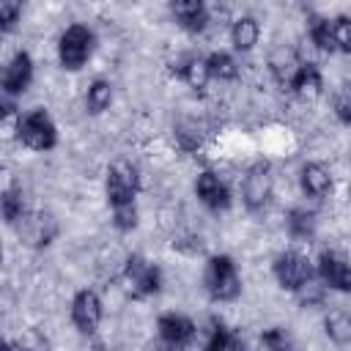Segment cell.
Listing matches in <instances>:
<instances>
[{
    "instance_id": "obj_10",
    "label": "cell",
    "mask_w": 351,
    "mask_h": 351,
    "mask_svg": "<svg viewBox=\"0 0 351 351\" xmlns=\"http://www.w3.org/2000/svg\"><path fill=\"white\" fill-rule=\"evenodd\" d=\"M16 233H19V239H22L27 247L41 250V247H49V244L58 239L60 225H58V219H55L52 211L38 208V211H27V217L16 225Z\"/></svg>"
},
{
    "instance_id": "obj_21",
    "label": "cell",
    "mask_w": 351,
    "mask_h": 351,
    "mask_svg": "<svg viewBox=\"0 0 351 351\" xmlns=\"http://www.w3.org/2000/svg\"><path fill=\"white\" fill-rule=\"evenodd\" d=\"M293 93L302 99H318L324 93V74L318 69V63L313 60H302L299 74L293 80Z\"/></svg>"
},
{
    "instance_id": "obj_15",
    "label": "cell",
    "mask_w": 351,
    "mask_h": 351,
    "mask_svg": "<svg viewBox=\"0 0 351 351\" xmlns=\"http://www.w3.org/2000/svg\"><path fill=\"white\" fill-rule=\"evenodd\" d=\"M173 74L195 93H203L211 82V71H208V63H206V55H197V52H184L173 60Z\"/></svg>"
},
{
    "instance_id": "obj_7",
    "label": "cell",
    "mask_w": 351,
    "mask_h": 351,
    "mask_svg": "<svg viewBox=\"0 0 351 351\" xmlns=\"http://www.w3.org/2000/svg\"><path fill=\"white\" fill-rule=\"evenodd\" d=\"M271 274H274L277 285L291 293H296L302 285H307L313 277H318L315 263L299 250H282L271 263Z\"/></svg>"
},
{
    "instance_id": "obj_4",
    "label": "cell",
    "mask_w": 351,
    "mask_h": 351,
    "mask_svg": "<svg viewBox=\"0 0 351 351\" xmlns=\"http://www.w3.org/2000/svg\"><path fill=\"white\" fill-rule=\"evenodd\" d=\"M241 203L247 211H263L274 197V167L269 159H255L241 176Z\"/></svg>"
},
{
    "instance_id": "obj_18",
    "label": "cell",
    "mask_w": 351,
    "mask_h": 351,
    "mask_svg": "<svg viewBox=\"0 0 351 351\" xmlns=\"http://www.w3.org/2000/svg\"><path fill=\"white\" fill-rule=\"evenodd\" d=\"M258 41H261V22L255 16H250V14L236 16L233 25H230V44H233V49L247 55V52L255 49Z\"/></svg>"
},
{
    "instance_id": "obj_16",
    "label": "cell",
    "mask_w": 351,
    "mask_h": 351,
    "mask_svg": "<svg viewBox=\"0 0 351 351\" xmlns=\"http://www.w3.org/2000/svg\"><path fill=\"white\" fill-rule=\"evenodd\" d=\"M299 189L310 200H324L332 192V173L324 162H304L299 167Z\"/></svg>"
},
{
    "instance_id": "obj_19",
    "label": "cell",
    "mask_w": 351,
    "mask_h": 351,
    "mask_svg": "<svg viewBox=\"0 0 351 351\" xmlns=\"http://www.w3.org/2000/svg\"><path fill=\"white\" fill-rule=\"evenodd\" d=\"M206 134H208V132H206L203 121H197V118H178L176 126H173L176 145H178L181 151H186V154L200 151L203 143H206Z\"/></svg>"
},
{
    "instance_id": "obj_5",
    "label": "cell",
    "mask_w": 351,
    "mask_h": 351,
    "mask_svg": "<svg viewBox=\"0 0 351 351\" xmlns=\"http://www.w3.org/2000/svg\"><path fill=\"white\" fill-rule=\"evenodd\" d=\"M93 47H96V33L88 25L74 22L58 38V60L66 71H80L90 60Z\"/></svg>"
},
{
    "instance_id": "obj_31",
    "label": "cell",
    "mask_w": 351,
    "mask_h": 351,
    "mask_svg": "<svg viewBox=\"0 0 351 351\" xmlns=\"http://www.w3.org/2000/svg\"><path fill=\"white\" fill-rule=\"evenodd\" d=\"M332 30H335L337 52L351 55V16H346V14L335 16V19H332Z\"/></svg>"
},
{
    "instance_id": "obj_20",
    "label": "cell",
    "mask_w": 351,
    "mask_h": 351,
    "mask_svg": "<svg viewBox=\"0 0 351 351\" xmlns=\"http://www.w3.org/2000/svg\"><path fill=\"white\" fill-rule=\"evenodd\" d=\"M285 228H288L291 239H296V241H310V239L315 236L318 217H315V211L307 208V206H293V208H288V214H285Z\"/></svg>"
},
{
    "instance_id": "obj_22",
    "label": "cell",
    "mask_w": 351,
    "mask_h": 351,
    "mask_svg": "<svg viewBox=\"0 0 351 351\" xmlns=\"http://www.w3.org/2000/svg\"><path fill=\"white\" fill-rule=\"evenodd\" d=\"M0 211H3V219L8 228H16L25 217H27V203H25V192L19 184H8L0 195Z\"/></svg>"
},
{
    "instance_id": "obj_33",
    "label": "cell",
    "mask_w": 351,
    "mask_h": 351,
    "mask_svg": "<svg viewBox=\"0 0 351 351\" xmlns=\"http://www.w3.org/2000/svg\"><path fill=\"white\" fill-rule=\"evenodd\" d=\"M261 346H266V348H285V346H291V340L285 337L282 329H269V332L261 335Z\"/></svg>"
},
{
    "instance_id": "obj_14",
    "label": "cell",
    "mask_w": 351,
    "mask_h": 351,
    "mask_svg": "<svg viewBox=\"0 0 351 351\" xmlns=\"http://www.w3.org/2000/svg\"><path fill=\"white\" fill-rule=\"evenodd\" d=\"M302 60L304 58L293 47H277V49H271L266 66H269V74H271V80H274V85L280 90H291L293 93V80L299 74Z\"/></svg>"
},
{
    "instance_id": "obj_27",
    "label": "cell",
    "mask_w": 351,
    "mask_h": 351,
    "mask_svg": "<svg viewBox=\"0 0 351 351\" xmlns=\"http://www.w3.org/2000/svg\"><path fill=\"white\" fill-rule=\"evenodd\" d=\"M324 332L335 346H348L351 343V315L343 310H332L324 318Z\"/></svg>"
},
{
    "instance_id": "obj_2",
    "label": "cell",
    "mask_w": 351,
    "mask_h": 351,
    "mask_svg": "<svg viewBox=\"0 0 351 351\" xmlns=\"http://www.w3.org/2000/svg\"><path fill=\"white\" fill-rule=\"evenodd\" d=\"M14 132H16V140L36 154H47L58 145V126L44 107H30L19 112Z\"/></svg>"
},
{
    "instance_id": "obj_28",
    "label": "cell",
    "mask_w": 351,
    "mask_h": 351,
    "mask_svg": "<svg viewBox=\"0 0 351 351\" xmlns=\"http://www.w3.org/2000/svg\"><path fill=\"white\" fill-rule=\"evenodd\" d=\"M326 291H329V288H326L318 277H313V280H310L307 285H302L293 296H296V302H299L302 307H321V304L326 302Z\"/></svg>"
},
{
    "instance_id": "obj_9",
    "label": "cell",
    "mask_w": 351,
    "mask_h": 351,
    "mask_svg": "<svg viewBox=\"0 0 351 351\" xmlns=\"http://www.w3.org/2000/svg\"><path fill=\"white\" fill-rule=\"evenodd\" d=\"M192 189H195L197 203H200L206 211H211V214L228 211L230 203H233V192H230L228 181H225L219 173H214V170H200V173L195 176V186H192Z\"/></svg>"
},
{
    "instance_id": "obj_8",
    "label": "cell",
    "mask_w": 351,
    "mask_h": 351,
    "mask_svg": "<svg viewBox=\"0 0 351 351\" xmlns=\"http://www.w3.org/2000/svg\"><path fill=\"white\" fill-rule=\"evenodd\" d=\"M69 318L80 335H96L101 326V318H104V299L93 288H80L71 296Z\"/></svg>"
},
{
    "instance_id": "obj_1",
    "label": "cell",
    "mask_w": 351,
    "mask_h": 351,
    "mask_svg": "<svg viewBox=\"0 0 351 351\" xmlns=\"http://www.w3.org/2000/svg\"><path fill=\"white\" fill-rule=\"evenodd\" d=\"M203 291L208 293L211 302L228 304L241 296V274L239 266L230 255H208L203 266Z\"/></svg>"
},
{
    "instance_id": "obj_25",
    "label": "cell",
    "mask_w": 351,
    "mask_h": 351,
    "mask_svg": "<svg viewBox=\"0 0 351 351\" xmlns=\"http://www.w3.org/2000/svg\"><path fill=\"white\" fill-rule=\"evenodd\" d=\"M203 348L208 351H225V348H241V340L233 335V329H228L219 318H211L208 321V329H206V340H203Z\"/></svg>"
},
{
    "instance_id": "obj_26",
    "label": "cell",
    "mask_w": 351,
    "mask_h": 351,
    "mask_svg": "<svg viewBox=\"0 0 351 351\" xmlns=\"http://www.w3.org/2000/svg\"><path fill=\"white\" fill-rule=\"evenodd\" d=\"M112 104V85L107 80H93L85 90V110L90 115H101Z\"/></svg>"
},
{
    "instance_id": "obj_24",
    "label": "cell",
    "mask_w": 351,
    "mask_h": 351,
    "mask_svg": "<svg viewBox=\"0 0 351 351\" xmlns=\"http://www.w3.org/2000/svg\"><path fill=\"white\" fill-rule=\"evenodd\" d=\"M307 38L324 55H335L337 52L335 30H332V19L329 16H310V22H307Z\"/></svg>"
},
{
    "instance_id": "obj_32",
    "label": "cell",
    "mask_w": 351,
    "mask_h": 351,
    "mask_svg": "<svg viewBox=\"0 0 351 351\" xmlns=\"http://www.w3.org/2000/svg\"><path fill=\"white\" fill-rule=\"evenodd\" d=\"M22 8H25V0H0V27L5 33H11L16 27Z\"/></svg>"
},
{
    "instance_id": "obj_30",
    "label": "cell",
    "mask_w": 351,
    "mask_h": 351,
    "mask_svg": "<svg viewBox=\"0 0 351 351\" xmlns=\"http://www.w3.org/2000/svg\"><path fill=\"white\" fill-rule=\"evenodd\" d=\"M332 112L337 118V123L343 126H351V85H340L332 96Z\"/></svg>"
},
{
    "instance_id": "obj_11",
    "label": "cell",
    "mask_w": 351,
    "mask_h": 351,
    "mask_svg": "<svg viewBox=\"0 0 351 351\" xmlns=\"http://www.w3.org/2000/svg\"><path fill=\"white\" fill-rule=\"evenodd\" d=\"M33 71H36V66H33L30 52H25V49L14 52L11 60H8L5 69H3V80H0V90H3V96L19 99V96L30 88V82H33Z\"/></svg>"
},
{
    "instance_id": "obj_3",
    "label": "cell",
    "mask_w": 351,
    "mask_h": 351,
    "mask_svg": "<svg viewBox=\"0 0 351 351\" xmlns=\"http://www.w3.org/2000/svg\"><path fill=\"white\" fill-rule=\"evenodd\" d=\"M121 288L126 291L129 299H148V296H156L162 291V269L156 263H151L148 258H143L140 252H132L126 261H123V269H121Z\"/></svg>"
},
{
    "instance_id": "obj_13",
    "label": "cell",
    "mask_w": 351,
    "mask_h": 351,
    "mask_svg": "<svg viewBox=\"0 0 351 351\" xmlns=\"http://www.w3.org/2000/svg\"><path fill=\"white\" fill-rule=\"evenodd\" d=\"M156 335H159V340H162L165 346H170V348H184V346H189V343L195 340L197 326H195V321H192L189 315H184V313H162V315L156 318Z\"/></svg>"
},
{
    "instance_id": "obj_12",
    "label": "cell",
    "mask_w": 351,
    "mask_h": 351,
    "mask_svg": "<svg viewBox=\"0 0 351 351\" xmlns=\"http://www.w3.org/2000/svg\"><path fill=\"white\" fill-rule=\"evenodd\" d=\"M315 274L318 280L329 288V291H340V293H351V263L335 252V250H324L315 261Z\"/></svg>"
},
{
    "instance_id": "obj_17",
    "label": "cell",
    "mask_w": 351,
    "mask_h": 351,
    "mask_svg": "<svg viewBox=\"0 0 351 351\" xmlns=\"http://www.w3.org/2000/svg\"><path fill=\"white\" fill-rule=\"evenodd\" d=\"M170 11L186 33H203L208 27L206 0H170Z\"/></svg>"
},
{
    "instance_id": "obj_6",
    "label": "cell",
    "mask_w": 351,
    "mask_h": 351,
    "mask_svg": "<svg viewBox=\"0 0 351 351\" xmlns=\"http://www.w3.org/2000/svg\"><path fill=\"white\" fill-rule=\"evenodd\" d=\"M140 186H143V184H140V170H137L129 159H115V162L107 167V176H104V195H107L110 208L134 203L137 195H140Z\"/></svg>"
},
{
    "instance_id": "obj_29",
    "label": "cell",
    "mask_w": 351,
    "mask_h": 351,
    "mask_svg": "<svg viewBox=\"0 0 351 351\" xmlns=\"http://www.w3.org/2000/svg\"><path fill=\"white\" fill-rule=\"evenodd\" d=\"M140 222V211H137V203H126V206H115L112 208V228L118 233H129L134 230Z\"/></svg>"
},
{
    "instance_id": "obj_23",
    "label": "cell",
    "mask_w": 351,
    "mask_h": 351,
    "mask_svg": "<svg viewBox=\"0 0 351 351\" xmlns=\"http://www.w3.org/2000/svg\"><path fill=\"white\" fill-rule=\"evenodd\" d=\"M206 63H208L211 80H217V82H233V80H239L241 66H239V60H236L233 52H228V49H214V52L206 55Z\"/></svg>"
}]
</instances>
